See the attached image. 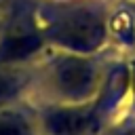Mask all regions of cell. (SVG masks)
Instances as JSON below:
<instances>
[{"instance_id":"3","label":"cell","mask_w":135,"mask_h":135,"mask_svg":"<svg viewBox=\"0 0 135 135\" xmlns=\"http://www.w3.org/2000/svg\"><path fill=\"white\" fill-rule=\"evenodd\" d=\"M86 120L80 112H55L49 116V129L55 135H76L86 127Z\"/></svg>"},{"instance_id":"4","label":"cell","mask_w":135,"mask_h":135,"mask_svg":"<svg viewBox=\"0 0 135 135\" xmlns=\"http://www.w3.org/2000/svg\"><path fill=\"white\" fill-rule=\"evenodd\" d=\"M0 135H27V127L17 116H0Z\"/></svg>"},{"instance_id":"5","label":"cell","mask_w":135,"mask_h":135,"mask_svg":"<svg viewBox=\"0 0 135 135\" xmlns=\"http://www.w3.org/2000/svg\"><path fill=\"white\" fill-rule=\"evenodd\" d=\"M11 89H13V82H11L6 76H0V99L6 97V95L11 93Z\"/></svg>"},{"instance_id":"2","label":"cell","mask_w":135,"mask_h":135,"mask_svg":"<svg viewBox=\"0 0 135 135\" xmlns=\"http://www.w3.org/2000/svg\"><path fill=\"white\" fill-rule=\"evenodd\" d=\"M57 82L70 95H84L93 84V70L84 61L70 59L57 70Z\"/></svg>"},{"instance_id":"1","label":"cell","mask_w":135,"mask_h":135,"mask_svg":"<svg viewBox=\"0 0 135 135\" xmlns=\"http://www.w3.org/2000/svg\"><path fill=\"white\" fill-rule=\"evenodd\" d=\"M55 36L63 44L89 51V49H95L103 40V25L91 17H76V19L63 23Z\"/></svg>"}]
</instances>
